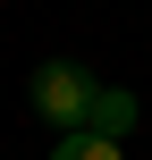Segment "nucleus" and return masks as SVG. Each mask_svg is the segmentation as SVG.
<instances>
[{"instance_id":"1","label":"nucleus","mask_w":152,"mask_h":160,"mask_svg":"<svg viewBox=\"0 0 152 160\" xmlns=\"http://www.w3.org/2000/svg\"><path fill=\"white\" fill-rule=\"evenodd\" d=\"M25 93H34V118H42V127L76 135V127L93 118V93H102V84H93L76 59H51V68H34V84H25Z\"/></svg>"},{"instance_id":"2","label":"nucleus","mask_w":152,"mask_h":160,"mask_svg":"<svg viewBox=\"0 0 152 160\" xmlns=\"http://www.w3.org/2000/svg\"><path fill=\"white\" fill-rule=\"evenodd\" d=\"M135 118H144V110H135V93L102 84V93H93V118H85V135H110V143H127V135H135Z\"/></svg>"},{"instance_id":"3","label":"nucleus","mask_w":152,"mask_h":160,"mask_svg":"<svg viewBox=\"0 0 152 160\" xmlns=\"http://www.w3.org/2000/svg\"><path fill=\"white\" fill-rule=\"evenodd\" d=\"M51 160H127V143H110V135H85V127H76V135H59V143H51Z\"/></svg>"}]
</instances>
